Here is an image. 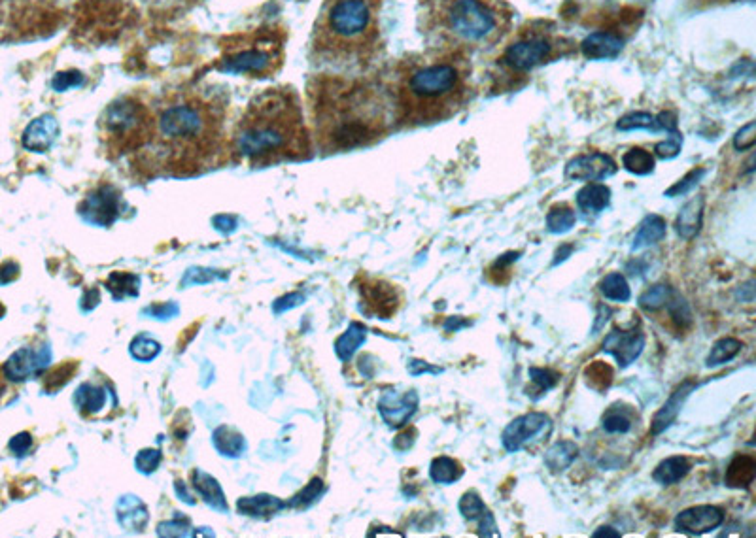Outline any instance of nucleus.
<instances>
[{
	"label": "nucleus",
	"instance_id": "603ef678",
	"mask_svg": "<svg viewBox=\"0 0 756 538\" xmlns=\"http://www.w3.org/2000/svg\"><path fill=\"white\" fill-rule=\"evenodd\" d=\"M479 535L481 537H498L499 535L498 525H496V520H494V516H492L490 510L481 518V531H479Z\"/></svg>",
	"mask_w": 756,
	"mask_h": 538
},
{
	"label": "nucleus",
	"instance_id": "a211bd4d",
	"mask_svg": "<svg viewBox=\"0 0 756 538\" xmlns=\"http://www.w3.org/2000/svg\"><path fill=\"white\" fill-rule=\"evenodd\" d=\"M59 135V123L52 114L36 118L23 133V148L29 152H46Z\"/></svg>",
	"mask_w": 756,
	"mask_h": 538
},
{
	"label": "nucleus",
	"instance_id": "473e14b6",
	"mask_svg": "<svg viewBox=\"0 0 756 538\" xmlns=\"http://www.w3.org/2000/svg\"><path fill=\"white\" fill-rule=\"evenodd\" d=\"M600 291H602L603 297L609 299V301H617V303H628L630 297H632V289L628 286L626 278L620 274V272H611L607 274L600 284Z\"/></svg>",
	"mask_w": 756,
	"mask_h": 538
},
{
	"label": "nucleus",
	"instance_id": "de8ad7c7",
	"mask_svg": "<svg viewBox=\"0 0 756 538\" xmlns=\"http://www.w3.org/2000/svg\"><path fill=\"white\" fill-rule=\"evenodd\" d=\"M681 142H683L681 135L673 133V136H670L666 142L656 144V148H654L656 155L662 157V159H673L675 155H679V152H681Z\"/></svg>",
	"mask_w": 756,
	"mask_h": 538
},
{
	"label": "nucleus",
	"instance_id": "37998d69",
	"mask_svg": "<svg viewBox=\"0 0 756 538\" xmlns=\"http://www.w3.org/2000/svg\"><path fill=\"white\" fill-rule=\"evenodd\" d=\"M239 508L246 514H271L278 508H282V503L276 501L275 497H256V499H244L239 503Z\"/></svg>",
	"mask_w": 756,
	"mask_h": 538
},
{
	"label": "nucleus",
	"instance_id": "2f4dec72",
	"mask_svg": "<svg viewBox=\"0 0 756 538\" xmlns=\"http://www.w3.org/2000/svg\"><path fill=\"white\" fill-rule=\"evenodd\" d=\"M104 403H106V393H104V389L101 386L84 384V386L76 391V404H78V408H80L86 416L101 412Z\"/></svg>",
	"mask_w": 756,
	"mask_h": 538
},
{
	"label": "nucleus",
	"instance_id": "58836bf2",
	"mask_svg": "<svg viewBox=\"0 0 756 538\" xmlns=\"http://www.w3.org/2000/svg\"><path fill=\"white\" fill-rule=\"evenodd\" d=\"M671 293H673V289L670 286L651 287L639 297V306H641V310L654 314V312H658L666 306V303L670 301Z\"/></svg>",
	"mask_w": 756,
	"mask_h": 538
},
{
	"label": "nucleus",
	"instance_id": "72a5a7b5",
	"mask_svg": "<svg viewBox=\"0 0 756 538\" xmlns=\"http://www.w3.org/2000/svg\"><path fill=\"white\" fill-rule=\"evenodd\" d=\"M741 348H743V344L739 342L738 338H721V340H717L713 344L711 352H709L707 359H705V365L707 367L724 365V363L732 361L741 352Z\"/></svg>",
	"mask_w": 756,
	"mask_h": 538
},
{
	"label": "nucleus",
	"instance_id": "3c124183",
	"mask_svg": "<svg viewBox=\"0 0 756 538\" xmlns=\"http://www.w3.org/2000/svg\"><path fill=\"white\" fill-rule=\"evenodd\" d=\"M409 372H411L413 376H420V374H441V372H443V369H439V367H433V365L426 363V361L411 359V361H409Z\"/></svg>",
	"mask_w": 756,
	"mask_h": 538
},
{
	"label": "nucleus",
	"instance_id": "2eb2a0df",
	"mask_svg": "<svg viewBox=\"0 0 756 538\" xmlns=\"http://www.w3.org/2000/svg\"><path fill=\"white\" fill-rule=\"evenodd\" d=\"M420 397L416 391H409L403 397H399L396 391H386L380 401H378V412L382 420L386 421L390 427L399 429L407 425L418 410Z\"/></svg>",
	"mask_w": 756,
	"mask_h": 538
},
{
	"label": "nucleus",
	"instance_id": "0eeeda50",
	"mask_svg": "<svg viewBox=\"0 0 756 538\" xmlns=\"http://www.w3.org/2000/svg\"><path fill=\"white\" fill-rule=\"evenodd\" d=\"M579 55V42L552 19L524 21L503 40L488 67V89L494 95L511 93L528 84L535 70Z\"/></svg>",
	"mask_w": 756,
	"mask_h": 538
},
{
	"label": "nucleus",
	"instance_id": "7ed1b4c3",
	"mask_svg": "<svg viewBox=\"0 0 756 538\" xmlns=\"http://www.w3.org/2000/svg\"><path fill=\"white\" fill-rule=\"evenodd\" d=\"M388 85L399 125L439 123L471 101L473 63L460 51L426 48L399 59Z\"/></svg>",
	"mask_w": 756,
	"mask_h": 538
},
{
	"label": "nucleus",
	"instance_id": "ea45409f",
	"mask_svg": "<svg viewBox=\"0 0 756 538\" xmlns=\"http://www.w3.org/2000/svg\"><path fill=\"white\" fill-rule=\"evenodd\" d=\"M138 284H140V280H138L137 276L116 272V274L110 276V280H108L106 286L112 291V295H114L116 299H123L125 295H133V297H137Z\"/></svg>",
	"mask_w": 756,
	"mask_h": 538
},
{
	"label": "nucleus",
	"instance_id": "f03ea898",
	"mask_svg": "<svg viewBox=\"0 0 756 538\" xmlns=\"http://www.w3.org/2000/svg\"><path fill=\"white\" fill-rule=\"evenodd\" d=\"M309 99L320 146L329 152L380 138L396 121L390 85L377 78L318 74L309 82Z\"/></svg>",
	"mask_w": 756,
	"mask_h": 538
},
{
	"label": "nucleus",
	"instance_id": "09e8293b",
	"mask_svg": "<svg viewBox=\"0 0 756 538\" xmlns=\"http://www.w3.org/2000/svg\"><path fill=\"white\" fill-rule=\"evenodd\" d=\"M161 461V454L157 450L140 452L137 457V469L140 472H154Z\"/></svg>",
	"mask_w": 756,
	"mask_h": 538
},
{
	"label": "nucleus",
	"instance_id": "20e7f679",
	"mask_svg": "<svg viewBox=\"0 0 756 538\" xmlns=\"http://www.w3.org/2000/svg\"><path fill=\"white\" fill-rule=\"evenodd\" d=\"M229 144L231 157L252 169L309 159L312 146L297 91L290 85L261 91L248 102Z\"/></svg>",
	"mask_w": 756,
	"mask_h": 538
},
{
	"label": "nucleus",
	"instance_id": "dca6fc26",
	"mask_svg": "<svg viewBox=\"0 0 756 538\" xmlns=\"http://www.w3.org/2000/svg\"><path fill=\"white\" fill-rule=\"evenodd\" d=\"M120 193L112 187H101L82 204V216L95 225H110L120 212Z\"/></svg>",
	"mask_w": 756,
	"mask_h": 538
},
{
	"label": "nucleus",
	"instance_id": "c85d7f7f",
	"mask_svg": "<svg viewBox=\"0 0 756 538\" xmlns=\"http://www.w3.org/2000/svg\"><path fill=\"white\" fill-rule=\"evenodd\" d=\"M430 476L435 484L448 486V484H454L456 480H460L464 476V469L456 459L441 455V457H435L431 461Z\"/></svg>",
	"mask_w": 756,
	"mask_h": 538
},
{
	"label": "nucleus",
	"instance_id": "a18cd8bd",
	"mask_svg": "<svg viewBox=\"0 0 756 538\" xmlns=\"http://www.w3.org/2000/svg\"><path fill=\"white\" fill-rule=\"evenodd\" d=\"M33 0H0V21H12L21 16Z\"/></svg>",
	"mask_w": 756,
	"mask_h": 538
},
{
	"label": "nucleus",
	"instance_id": "4468645a",
	"mask_svg": "<svg viewBox=\"0 0 756 538\" xmlns=\"http://www.w3.org/2000/svg\"><path fill=\"white\" fill-rule=\"evenodd\" d=\"M724 523V512L719 506H692L677 514L675 527L687 535H705L719 529Z\"/></svg>",
	"mask_w": 756,
	"mask_h": 538
},
{
	"label": "nucleus",
	"instance_id": "a878e982",
	"mask_svg": "<svg viewBox=\"0 0 756 538\" xmlns=\"http://www.w3.org/2000/svg\"><path fill=\"white\" fill-rule=\"evenodd\" d=\"M690 472V463H688L687 457H681V455H673L664 459L653 472L654 482L662 484V486H671V484H677L681 482L685 476Z\"/></svg>",
	"mask_w": 756,
	"mask_h": 538
},
{
	"label": "nucleus",
	"instance_id": "f3484780",
	"mask_svg": "<svg viewBox=\"0 0 756 538\" xmlns=\"http://www.w3.org/2000/svg\"><path fill=\"white\" fill-rule=\"evenodd\" d=\"M46 361H48V350H44V354H40L36 350H31V348H23L6 361V365L2 367V372H4L6 380L23 382L42 369L46 365Z\"/></svg>",
	"mask_w": 756,
	"mask_h": 538
},
{
	"label": "nucleus",
	"instance_id": "49530a36",
	"mask_svg": "<svg viewBox=\"0 0 756 538\" xmlns=\"http://www.w3.org/2000/svg\"><path fill=\"white\" fill-rule=\"evenodd\" d=\"M755 146V121L747 123L738 135L734 136V148L739 152H747Z\"/></svg>",
	"mask_w": 756,
	"mask_h": 538
},
{
	"label": "nucleus",
	"instance_id": "ddd939ff",
	"mask_svg": "<svg viewBox=\"0 0 756 538\" xmlns=\"http://www.w3.org/2000/svg\"><path fill=\"white\" fill-rule=\"evenodd\" d=\"M643 348L645 335L641 331L613 329L603 340V352L613 355L620 369H628L632 363H636L637 357L643 354Z\"/></svg>",
	"mask_w": 756,
	"mask_h": 538
},
{
	"label": "nucleus",
	"instance_id": "bb28decb",
	"mask_svg": "<svg viewBox=\"0 0 756 538\" xmlns=\"http://www.w3.org/2000/svg\"><path fill=\"white\" fill-rule=\"evenodd\" d=\"M579 455V446L573 440H560L545 454V465L550 472H562L571 467Z\"/></svg>",
	"mask_w": 756,
	"mask_h": 538
},
{
	"label": "nucleus",
	"instance_id": "9b49d317",
	"mask_svg": "<svg viewBox=\"0 0 756 538\" xmlns=\"http://www.w3.org/2000/svg\"><path fill=\"white\" fill-rule=\"evenodd\" d=\"M619 170L613 157L605 153H586L571 159L567 163V180H581V182H602L613 176Z\"/></svg>",
	"mask_w": 756,
	"mask_h": 538
},
{
	"label": "nucleus",
	"instance_id": "13d9d810",
	"mask_svg": "<svg viewBox=\"0 0 756 538\" xmlns=\"http://www.w3.org/2000/svg\"><path fill=\"white\" fill-rule=\"evenodd\" d=\"M571 252H573V246H562L558 252H556V259H554V267L558 265V263H562V261H566L567 257L571 255Z\"/></svg>",
	"mask_w": 756,
	"mask_h": 538
},
{
	"label": "nucleus",
	"instance_id": "79ce46f5",
	"mask_svg": "<svg viewBox=\"0 0 756 538\" xmlns=\"http://www.w3.org/2000/svg\"><path fill=\"white\" fill-rule=\"evenodd\" d=\"M530 378H532L533 386L537 387L535 393L537 399H541L543 395H547V391H550L552 387H556V384L560 382V374L550 369H530Z\"/></svg>",
	"mask_w": 756,
	"mask_h": 538
},
{
	"label": "nucleus",
	"instance_id": "39448f33",
	"mask_svg": "<svg viewBox=\"0 0 756 538\" xmlns=\"http://www.w3.org/2000/svg\"><path fill=\"white\" fill-rule=\"evenodd\" d=\"M384 0H324L310 34V63L331 70H367L384 53Z\"/></svg>",
	"mask_w": 756,
	"mask_h": 538
},
{
	"label": "nucleus",
	"instance_id": "8fccbe9b",
	"mask_svg": "<svg viewBox=\"0 0 756 538\" xmlns=\"http://www.w3.org/2000/svg\"><path fill=\"white\" fill-rule=\"evenodd\" d=\"M704 172L705 170H694V172H690L683 182L673 185L666 195H668V197H675V195H683V193H687L690 187H694V185L698 184V180L704 176Z\"/></svg>",
	"mask_w": 756,
	"mask_h": 538
},
{
	"label": "nucleus",
	"instance_id": "4d7b16f0",
	"mask_svg": "<svg viewBox=\"0 0 756 538\" xmlns=\"http://www.w3.org/2000/svg\"><path fill=\"white\" fill-rule=\"evenodd\" d=\"M467 325H469V321L460 318V316H452V318H448L445 321V331L447 333H458L460 329H464Z\"/></svg>",
	"mask_w": 756,
	"mask_h": 538
},
{
	"label": "nucleus",
	"instance_id": "4c0bfd02",
	"mask_svg": "<svg viewBox=\"0 0 756 538\" xmlns=\"http://www.w3.org/2000/svg\"><path fill=\"white\" fill-rule=\"evenodd\" d=\"M214 444L216 448L224 455H241L244 450V438L241 433H237L235 429L231 427H220L216 433H214Z\"/></svg>",
	"mask_w": 756,
	"mask_h": 538
},
{
	"label": "nucleus",
	"instance_id": "9d476101",
	"mask_svg": "<svg viewBox=\"0 0 756 538\" xmlns=\"http://www.w3.org/2000/svg\"><path fill=\"white\" fill-rule=\"evenodd\" d=\"M552 429V420L543 412H530L526 416H520L511 421L503 435H501V444L507 452L515 454L522 450L530 440L539 435H549Z\"/></svg>",
	"mask_w": 756,
	"mask_h": 538
},
{
	"label": "nucleus",
	"instance_id": "c756f323",
	"mask_svg": "<svg viewBox=\"0 0 756 538\" xmlns=\"http://www.w3.org/2000/svg\"><path fill=\"white\" fill-rule=\"evenodd\" d=\"M602 427L609 435H628L634 429V418L630 410L615 404L603 414Z\"/></svg>",
	"mask_w": 756,
	"mask_h": 538
},
{
	"label": "nucleus",
	"instance_id": "f8f14e48",
	"mask_svg": "<svg viewBox=\"0 0 756 538\" xmlns=\"http://www.w3.org/2000/svg\"><path fill=\"white\" fill-rule=\"evenodd\" d=\"M361 310L365 314H371L378 320H390L396 314L397 299L396 289L386 282H369L361 286Z\"/></svg>",
	"mask_w": 756,
	"mask_h": 538
},
{
	"label": "nucleus",
	"instance_id": "393cba45",
	"mask_svg": "<svg viewBox=\"0 0 756 538\" xmlns=\"http://www.w3.org/2000/svg\"><path fill=\"white\" fill-rule=\"evenodd\" d=\"M666 231H668V225H666L664 219L656 216V214L647 216L639 225V231H637L634 244H632V252H639L647 246H653L656 242H660L666 236Z\"/></svg>",
	"mask_w": 756,
	"mask_h": 538
},
{
	"label": "nucleus",
	"instance_id": "c9c22d12",
	"mask_svg": "<svg viewBox=\"0 0 756 538\" xmlns=\"http://www.w3.org/2000/svg\"><path fill=\"white\" fill-rule=\"evenodd\" d=\"M585 380L590 389L603 393L613 384V369L603 361H594L585 369Z\"/></svg>",
	"mask_w": 756,
	"mask_h": 538
},
{
	"label": "nucleus",
	"instance_id": "5701e85b",
	"mask_svg": "<svg viewBox=\"0 0 756 538\" xmlns=\"http://www.w3.org/2000/svg\"><path fill=\"white\" fill-rule=\"evenodd\" d=\"M620 131H632V129H666L670 133H675V127H677V121L671 116V114H660L658 118L649 116V114H628L624 118L620 119L617 123Z\"/></svg>",
	"mask_w": 756,
	"mask_h": 538
},
{
	"label": "nucleus",
	"instance_id": "f704fd0d",
	"mask_svg": "<svg viewBox=\"0 0 756 538\" xmlns=\"http://www.w3.org/2000/svg\"><path fill=\"white\" fill-rule=\"evenodd\" d=\"M575 221H577L575 212L566 204H558V206H552L547 214V229L552 235H564L575 227Z\"/></svg>",
	"mask_w": 756,
	"mask_h": 538
},
{
	"label": "nucleus",
	"instance_id": "f257e3e1",
	"mask_svg": "<svg viewBox=\"0 0 756 538\" xmlns=\"http://www.w3.org/2000/svg\"><path fill=\"white\" fill-rule=\"evenodd\" d=\"M229 99L220 87L193 85L152 102L148 142L129 163L144 178L195 176L231 157L227 136Z\"/></svg>",
	"mask_w": 756,
	"mask_h": 538
},
{
	"label": "nucleus",
	"instance_id": "aec40b11",
	"mask_svg": "<svg viewBox=\"0 0 756 538\" xmlns=\"http://www.w3.org/2000/svg\"><path fill=\"white\" fill-rule=\"evenodd\" d=\"M696 387H698V384H694V382L688 380V382H685L683 386L679 387V389L671 395L670 401L664 404V406L660 408V412L654 416L653 425H651L653 435H660L662 431H666V429L670 427L673 421L677 420V416H679L683 404L687 401L690 391H694Z\"/></svg>",
	"mask_w": 756,
	"mask_h": 538
},
{
	"label": "nucleus",
	"instance_id": "a19ab883",
	"mask_svg": "<svg viewBox=\"0 0 756 538\" xmlns=\"http://www.w3.org/2000/svg\"><path fill=\"white\" fill-rule=\"evenodd\" d=\"M458 508H460V514L464 516L465 520H469V522L481 520L482 516L488 512V508L482 503L481 497L475 491L465 493L464 497L460 499Z\"/></svg>",
	"mask_w": 756,
	"mask_h": 538
},
{
	"label": "nucleus",
	"instance_id": "c03bdc74",
	"mask_svg": "<svg viewBox=\"0 0 756 538\" xmlns=\"http://www.w3.org/2000/svg\"><path fill=\"white\" fill-rule=\"evenodd\" d=\"M161 352V344L155 342L152 338L144 337V335H138L133 342H131V354L138 361H150L154 359L155 355Z\"/></svg>",
	"mask_w": 756,
	"mask_h": 538
},
{
	"label": "nucleus",
	"instance_id": "423d86ee",
	"mask_svg": "<svg viewBox=\"0 0 756 538\" xmlns=\"http://www.w3.org/2000/svg\"><path fill=\"white\" fill-rule=\"evenodd\" d=\"M513 19L507 0H420L418 27L428 48L473 57L501 46L513 31Z\"/></svg>",
	"mask_w": 756,
	"mask_h": 538
},
{
	"label": "nucleus",
	"instance_id": "bf43d9fd",
	"mask_svg": "<svg viewBox=\"0 0 756 538\" xmlns=\"http://www.w3.org/2000/svg\"><path fill=\"white\" fill-rule=\"evenodd\" d=\"M594 537H620L619 531H613V527H600Z\"/></svg>",
	"mask_w": 756,
	"mask_h": 538
},
{
	"label": "nucleus",
	"instance_id": "cd10ccee",
	"mask_svg": "<svg viewBox=\"0 0 756 538\" xmlns=\"http://www.w3.org/2000/svg\"><path fill=\"white\" fill-rule=\"evenodd\" d=\"M365 338H367V329L358 321L350 323V327L346 329V333H343V337L337 338V342H335V352L339 355V359L350 361L352 355L356 354L358 348L365 342Z\"/></svg>",
	"mask_w": 756,
	"mask_h": 538
},
{
	"label": "nucleus",
	"instance_id": "b1692460",
	"mask_svg": "<svg viewBox=\"0 0 756 538\" xmlns=\"http://www.w3.org/2000/svg\"><path fill=\"white\" fill-rule=\"evenodd\" d=\"M611 202V189L603 184H588L577 193V206L586 214H598Z\"/></svg>",
	"mask_w": 756,
	"mask_h": 538
},
{
	"label": "nucleus",
	"instance_id": "6e6d98bb",
	"mask_svg": "<svg viewBox=\"0 0 756 538\" xmlns=\"http://www.w3.org/2000/svg\"><path fill=\"white\" fill-rule=\"evenodd\" d=\"M176 312H178V308L171 303L163 304V306H152L148 310V314H154L155 318H159V320L161 318H171Z\"/></svg>",
	"mask_w": 756,
	"mask_h": 538
},
{
	"label": "nucleus",
	"instance_id": "1a4fd4ad",
	"mask_svg": "<svg viewBox=\"0 0 756 538\" xmlns=\"http://www.w3.org/2000/svg\"><path fill=\"white\" fill-rule=\"evenodd\" d=\"M284 46L280 34H241L227 44L218 61V70L229 74H246L250 78H271L282 67Z\"/></svg>",
	"mask_w": 756,
	"mask_h": 538
},
{
	"label": "nucleus",
	"instance_id": "e433bc0d",
	"mask_svg": "<svg viewBox=\"0 0 756 538\" xmlns=\"http://www.w3.org/2000/svg\"><path fill=\"white\" fill-rule=\"evenodd\" d=\"M622 165L624 169L637 176H647L654 170L653 155L649 152H645L643 148H632L630 152L624 153L622 157Z\"/></svg>",
	"mask_w": 756,
	"mask_h": 538
},
{
	"label": "nucleus",
	"instance_id": "680f3d73",
	"mask_svg": "<svg viewBox=\"0 0 756 538\" xmlns=\"http://www.w3.org/2000/svg\"><path fill=\"white\" fill-rule=\"evenodd\" d=\"M4 312H6V308H4V306H2V304H0V318H2V316H4Z\"/></svg>",
	"mask_w": 756,
	"mask_h": 538
},
{
	"label": "nucleus",
	"instance_id": "7c9ffc66",
	"mask_svg": "<svg viewBox=\"0 0 756 538\" xmlns=\"http://www.w3.org/2000/svg\"><path fill=\"white\" fill-rule=\"evenodd\" d=\"M193 486L195 489L205 497L208 505L214 506L216 510H227V503H225L224 491L218 486V482L208 476L205 472L195 471L193 474Z\"/></svg>",
	"mask_w": 756,
	"mask_h": 538
},
{
	"label": "nucleus",
	"instance_id": "5fc2aeb1",
	"mask_svg": "<svg viewBox=\"0 0 756 538\" xmlns=\"http://www.w3.org/2000/svg\"><path fill=\"white\" fill-rule=\"evenodd\" d=\"M19 276V267L16 263L8 261L0 267V284H10Z\"/></svg>",
	"mask_w": 756,
	"mask_h": 538
},
{
	"label": "nucleus",
	"instance_id": "412c9836",
	"mask_svg": "<svg viewBox=\"0 0 756 538\" xmlns=\"http://www.w3.org/2000/svg\"><path fill=\"white\" fill-rule=\"evenodd\" d=\"M702 218H704V197H696L683 206L679 218L675 221L677 235L683 240H692L702 229Z\"/></svg>",
	"mask_w": 756,
	"mask_h": 538
},
{
	"label": "nucleus",
	"instance_id": "6ab92c4d",
	"mask_svg": "<svg viewBox=\"0 0 756 538\" xmlns=\"http://www.w3.org/2000/svg\"><path fill=\"white\" fill-rule=\"evenodd\" d=\"M624 38L615 31H596L579 44V51H583L588 59H611L622 50Z\"/></svg>",
	"mask_w": 756,
	"mask_h": 538
},
{
	"label": "nucleus",
	"instance_id": "4be33fe9",
	"mask_svg": "<svg viewBox=\"0 0 756 538\" xmlns=\"http://www.w3.org/2000/svg\"><path fill=\"white\" fill-rule=\"evenodd\" d=\"M756 461L751 455H738L726 469L724 482L728 488H749L755 482Z\"/></svg>",
	"mask_w": 756,
	"mask_h": 538
},
{
	"label": "nucleus",
	"instance_id": "6e6552de",
	"mask_svg": "<svg viewBox=\"0 0 756 538\" xmlns=\"http://www.w3.org/2000/svg\"><path fill=\"white\" fill-rule=\"evenodd\" d=\"M99 127L106 153L112 159H131L148 142L152 104L142 101L140 95H123L106 106Z\"/></svg>",
	"mask_w": 756,
	"mask_h": 538
},
{
	"label": "nucleus",
	"instance_id": "864d4df0",
	"mask_svg": "<svg viewBox=\"0 0 756 538\" xmlns=\"http://www.w3.org/2000/svg\"><path fill=\"white\" fill-rule=\"evenodd\" d=\"M31 444H33V438H31V435H29V433H21L18 437L12 438V442H10V450L16 455H23L29 450V448H31Z\"/></svg>",
	"mask_w": 756,
	"mask_h": 538
},
{
	"label": "nucleus",
	"instance_id": "052dcab7",
	"mask_svg": "<svg viewBox=\"0 0 756 538\" xmlns=\"http://www.w3.org/2000/svg\"><path fill=\"white\" fill-rule=\"evenodd\" d=\"M4 378H6V376H4V372H2V378H0V395H2V393H4V389H6V382H4Z\"/></svg>",
	"mask_w": 756,
	"mask_h": 538
}]
</instances>
